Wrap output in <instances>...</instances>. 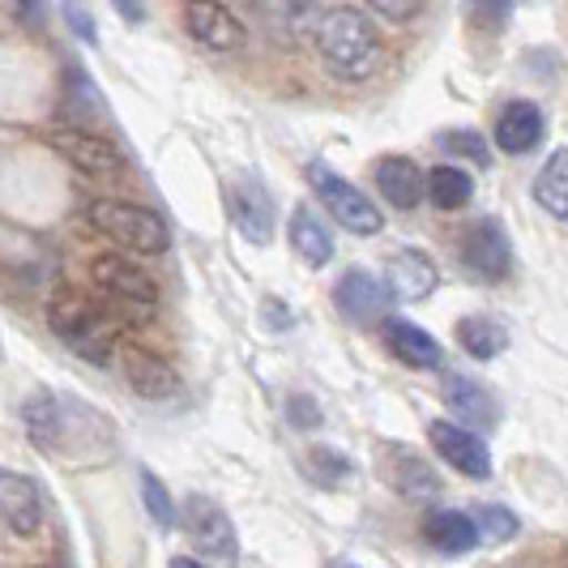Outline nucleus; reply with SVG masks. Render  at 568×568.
Segmentation results:
<instances>
[{"instance_id": "1", "label": "nucleus", "mask_w": 568, "mask_h": 568, "mask_svg": "<svg viewBox=\"0 0 568 568\" xmlns=\"http://www.w3.org/2000/svg\"><path fill=\"white\" fill-rule=\"evenodd\" d=\"M316 52L334 78L364 82L381 69L385 43H381V30L372 27L368 13L338 4V9H325V18L316 22Z\"/></svg>"}, {"instance_id": "2", "label": "nucleus", "mask_w": 568, "mask_h": 568, "mask_svg": "<svg viewBox=\"0 0 568 568\" xmlns=\"http://www.w3.org/2000/svg\"><path fill=\"white\" fill-rule=\"evenodd\" d=\"M48 325H52V334H57L78 359L94 364V368H108V364H112L120 338H115L112 316L103 313L90 295L73 291V286H60L57 295L48 300Z\"/></svg>"}, {"instance_id": "3", "label": "nucleus", "mask_w": 568, "mask_h": 568, "mask_svg": "<svg viewBox=\"0 0 568 568\" xmlns=\"http://www.w3.org/2000/svg\"><path fill=\"white\" fill-rule=\"evenodd\" d=\"M85 219L94 223V231H103L112 244L124 248V256H163L171 248V231L168 223L145 210L138 201H120V197H94L85 205Z\"/></svg>"}, {"instance_id": "4", "label": "nucleus", "mask_w": 568, "mask_h": 568, "mask_svg": "<svg viewBox=\"0 0 568 568\" xmlns=\"http://www.w3.org/2000/svg\"><path fill=\"white\" fill-rule=\"evenodd\" d=\"M308 184H313L316 201L334 214V223L342 231H351V235H381L385 231V214L376 210V201L364 189H355L329 163H308Z\"/></svg>"}, {"instance_id": "5", "label": "nucleus", "mask_w": 568, "mask_h": 568, "mask_svg": "<svg viewBox=\"0 0 568 568\" xmlns=\"http://www.w3.org/2000/svg\"><path fill=\"white\" fill-rule=\"evenodd\" d=\"M184 535L197 551V565L205 568H235L240 565V539H235V521L223 505H214L210 496H189L184 500Z\"/></svg>"}, {"instance_id": "6", "label": "nucleus", "mask_w": 568, "mask_h": 568, "mask_svg": "<svg viewBox=\"0 0 568 568\" xmlns=\"http://www.w3.org/2000/svg\"><path fill=\"white\" fill-rule=\"evenodd\" d=\"M90 278H94V286H99V291L112 300L120 313L150 316L154 308H159V283L145 274L138 261H129L124 253L94 256Z\"/></svg>"}, {"instance_id": "7", "label": "nucleus", "mask_w": 568, "mask_h": 568, "mask_svg": "<svg viewBox=\"0 0 568 568\" xmlns=\"http://www.w3.org/2000/svg\"><path fill=\"white\" fill-rule=\"evenodd\" d=\"M457 253H462V265L479 283H505L513 274V240L496 219H479V223L462 231Z\"/></svg>"}, {"instance_id": "8", "label": "nucleus", "mask_w": 568, "mask_h": 568, "mask_svg": "<svg viewBox=\"0 0 568 568\" xmlns=\"http://www.w3.org/2000/svg\"><path fill=\"white\" fill-rule=\"evenodd\" d=\"M427 436H432V449L440 454V462L454 466L457 475H466V479H491V449H487V440L479 432L454 424V419H432Z\"/></svg>"}, {"instance_id": "9", "label": "nucleus", "mask_w": 568, "mask_h": 568, "mask_svg": "<svg viewBox=\"0 0 568 568\" xmlns=\"http://www.w3.org/2000/svg\"><path fill=\"white\" fill-rule=\"evenodd\" d=\"M48 517V500H43V487L34 484L30 475H18V470H0V526L18 539H30L39 535Z\"/></svg>"}, {"instance_id": "10", "label": "nucleus", "mask_w": 568, "mask_h": 568, "mask_svg": "<svg viewBox=\"0 0 568 568\" xmlns=\"http://www.w3.org/2000/svg\"><path fill=\"white\" fill-rule=\"evenodd\" d=\"M376 470H381L385 487L406 496V500H436L440 496L436 470L415 449H406V445H381L376 449Z\"/></svg>"}, {"instance_id": "11", "label": "nucleus", "mask_w": 568, "mask_h": 568, "mask_svg": "<svg viewBox=\"0 0 568 568\" xmlns=\"http://www.w3.org/2000/svg\"><path fill=\"white\" fill-rule=\"evenodd\" d=\"M184 27L210 52H240L248 43L244 22L231 13L227 4H219V0H189L184 4Z\"/></svg>"}, {"instance_id": "12", "label": "nucleus", "mask_w": 568, "mask_h": 568, "mask_svg": "<svg viewBox=\"0 0 568 568\" xmlns=\"http://www.w3.org/2000/svg\"><path fill=\"white\" fill-rule=\"evenodd\" d=\"M227 214L235 231L248 240V244H270L274 231H278V210L274 197L256 184V180H235L227 189Z\"/></svg>"}, {"instance_id": "13", "label": "nucleus", "mask_w": 568, "mask_h": 568, "mask_svg": "<svg viewBox=\"0 0 568 568\" xmlns=\"http://www.w3.org/2000/svg\"><path fill=\"white\" fill-rule=\"evenodd\" d=\"M120 368H124L129 389L142 402H175L180 389H184L168 359L154 355V351H145V346H124L120 351Z\"/></svg>"}, {"instance_id": "14", "label": "nucleus", "mask_w": 568, "mask_h": 568, "mask_svg": "<svg viewBox=\"0 0 568 568\" xmlns=\"http://www.w3.org/2000/svg\"><path fill=\"white\" fill-rule=\"evenodd\" d=\"M436 286H440V270H436V261L424 248H398L385 261V291H389V300L419 304Z\"/></svg>"}, {"instance_id": "15", "label": "nucleus", "mask_w": 568, "mask_h": 568, "mask_svg": "<svg viewBox=\"0 0 568 568\" xmlns=\"http://www.w3.org/2000/svg\"><path fill=\"white\" fill-rule=\"evenodd\" d=\"M52 150H57L64 163L82 171V175H94V180H108V175H120L124 171V159L112 142L85 133V129H57L52 133Z\"/></svg>"}, {"instance_id": "16", "label": "nucleus", "mask_w": 568, "mask_h": 568, "mask_svg": "<svg viewBox=\"0 0 568 568\" xmlns=\"http://www.w3.org/2000/svg\"><path fill=\"white\" fill-rule=\"evenodd\" d=\"M334 304H338V313L346 321H355V325H372V321H385L389 316V291L385 283L368 274V270H346L338 278V291H334Z\"/></svg>"}, {"instance_id": "17", "label": "nucleus", "mask_w": 568, "mask_h": 568, "mask_svg": "<svg viewBox=\"0 0 568 568\" xmlns=\"http://www.w3.org/2000/svg\"><path fill=\"white\" fill-rule=\"evenodd\" d=\"M440 398L457 415V424L470 427V432H487V427H496V419H500V406L491 398V389L479 385V381H470V376H462V372H445Z\"/></svg>"}, {"instance_id": "18", "label": "nucleus", "mask_w": 568, "mask_h": 568, "mask_svg": "<svg viewBox=\"0 0 568 568\" xmlns=\"http://www.w3.org/2000/svg\"><path fill=\"white\" fill-rule=\"evenodd\" d=\"M542 133H547V120H542L539 103H530V99H513L496 115V145L505 154H530V150H539Z\"/></svg>"}, {"instance_id": "19", "label": "nucleus", "mask_w": 568, "mask_h": 568, "mask_svg": "<svg viewBox=\"0 0 568 568\" xmlns=\"http://www.w3.org/2000/svg\"><path fill=\"white\" fill-rule=\"evenodd\" d=\"M372 184L394 210H415L424 201V171H419L415 159H402V154L381 159L376 171H372Z\"/></svg>"}, {"instance_id": "20", "label": "nucleus", "mask_w": 568, "mask_h": 568, "mask_svg": "<svg viewBox=\"0 0 568 568\" xmlns=\"http://www.w3.org/2000/svg\"><path fill=\"white\" fill-rule=\"evenodd\" d=\"M22 424H27V436L43 449V454H60L64 440H69L64 406H60L48 389H34V394L22 402Z\"/></svg>"}, {"instance_id": "21", "label": "nucleus", "mask_w": 568, "mask_h": 568, "mask_svg": "<svg viewBox=\"0 0 568 568\" xmlns=\"http://www.w3.org/2000/svg\"><path fill=\"white\" fill-rule=\"evenodd\" d=\"M385 342H389V351L398 355L406 368L432 372V368H440V364H445V351H440V342L432 338L427 329H419L415 321L385 316Z\"/></svg>"}, {"instance_id": "22", "label": "nucleus", "mask_w": 568, "mask_h": 568, "mask_svg": "<svg viewBox=\"0 0 568 568\" xmlns=\"http://www.w3.org/2000/svg\"><path fill=\"white\" fill-rule=\"evenodd\" d=\"M424 535H427V542H432L436 551H445V556H466V551H475V547L484 542L479 526H475V517H470L466 509L427 513Z\"/></svg>"}, {"instance_id": "23", "label": "nucleus", "mask_w": 568, "mask_h": 568, "mask_svg": "<svg viewBox=\"0 0 568 568\" xmlns=\"http://www.w3.org/2000/svg\"><path fill=\"white\" fill-rule=\"evenodd\" d=\"M286 235H291V248H295V256L304 265L325 270L334 261V235H329V227L316 219L308 205H295V214L286 219Z\"/></svg>"}, {"instance_id": "24", "label": "nucleus", "mask_w": 568, "mask_h": 568, "mask_svg": "<svg viewBox=\"0 0 568 568\" xmlns=\"http://www.w3.org/2000/svg\"><path fill=\"white\" fill-rule=\"evenodd\" d=\"M424 197H432L436 210H462L475 197V180L462 168H432L424 175Z\"/></svg>"}, {"instance_id": "25", "label": "nucleus", "mask_w": 568, "mask_h": 568, "mask_svg": "<svg viewBox=\"0 0 568 568\" xmlns=\"http://www.w3.org/2000/svg\"><path fill=\"white\" fill-rule=\"evenodd\" d=\"M535 201H539L556 223H565L568 219V159H565V150H551V159L542 163L539 180H535Z\"/></svg>"}, {"instance_id": "26", "label": "nucleus", "mask_w": 568, "mask_h": 568, "mask_svg": "<svg viewBox=\"0 0 568 568\" xmlns=\"http://www.w3.org/2000/svg\"><path fill=\"white\" fill-rule=\"evenodd\" d=\"M457 342H462V351L475 355V359H496V355L509 346V334H505V325L491 321V316H466V321H457Z\"/></svg>"}, {"instance_id": "27", "label": "nucleus", "mask_w": 568, "mask_h": 568, "mask_svg": "<svg viewBox=\"0 0 568 568\" xmlns=\"http://www.w3.org/2000/svg\"><path fill=\"white\" fill-rule=\"evenodd\" d=\"M142 500H145V513H150V521H154V526L171 530V526L180 521L175 500H171V491L163 487V479H159L154 470H142Z\"/></svg>"}, {"instance_id": "28", "label": "nucleus", "mask_w": 568, "mask_h": 568, "mask_svg": "<svg viewBox=\"0 0 568 568\" xmlns=\"http://www.w3.org/2000/svg\"><path fill=\"white\" fill-rule=\"evenodd\" d=\"M308 475L321 487H338L351 479V457L338 454V449H313L308 454Z\"/></svg>"}, {"instance_id": "29", "label": "nucleus", "mask_w": 568, "mask_h": 568, "mask_svg": "<svg viewBox=\"0 0 568 568\" xmlns=\"http://www.w3.org/2000/svg\"><path fill=\"white\" fill-rule=\"evenodd\" d=\"M470 517H475L479 535L491 542L513 539V535H517V513L500 509V505H479V509H470Z\"/></svg>"}, {"instance_id": "30", "label": "nucleus", "mask_w": 568, "mask_h": 568, "mask_svg": "<svg viewBox=\"0 0 568 568\" xmlns=\"http://www.w3.org/2000/svg\"><path fill=\"white\" fill-rule=\"evenodd\" d=\"M440 145H445L449 154H457V159H475L479 168H487V163H491V154H487V142L479 138V133L449 129V133H440Z\"/></svg>"}, {"instance_id": "31", "label": "nucleus", "mask_w": 568, "mask_h": 568, "mask_svg": "<svg viewBox=\"0 0 568 568\" xmlns=\"http://www.w3.org/2000/svg\"><path fill=\"white\" fill-rule=\"evenodd\" d=\"M466 13H470V22L484 30H505L513 13V0H466Z\"/></svg>"}, {"instance_id": "32", "label": "nucleus", "mask_w": 568, "mask_h": 568, "mask_svg": "<svg viewBox=\"0 0 568 568\" xmlns=\"http://www.w3.org/2000/svg\"><path fill=\"white\" fill-rule=\"evenodd\" d=\"M368 9L381 13L385 22H415L419 9H424V0H368Z\"/></svg>"}, {"instance_id": "33", "label": "nucleus", "mask_w": 568, "mask_h": 568, "mask_svg": "<svg viewBox=\"0 0 568 568\" xmlns=\"http://www.w3.org/2000/svg\"><path fill=\"white\" fill-rule=\"evenodd\" d=\"M286 419L295 427H321V406L308 394H295V398L286 402Z\"/></svg>"}, {"instance_id": "34", "label": "nucleus", "mask_w": 568, "mask_h": 568, "mask_svg": "<svg viewBox=\"0 0 568 568\" xmlns=\"http://www.w3.org/2000/svg\"><path fill=\"white\" fill-rule=\"evenodd\" d=\"M64 22L78 30V39H85V43H99V30H94V22L85 18V9L78 4V0H69V4H64Z\"/></svg>"}, {"instance_id": "35", "label": "nucleus", "mask_w": 568, "mask_h": 568, "mask_svg": "<svg viewBox=\"0 0 568 568\" xmlns=\"http://www.w3.org/2000/svg\"><path fill=\"white\" fill-rule=\"evenodd\" d=\"M112 4L124 22H133V27H142L145 22V0H112Z\"/></svg>"}, {"instance_id": "36", "label": "nucleus", "mask_w": 568, "mask_h": 568, "mask_svg": "<svg viewBox=\"0 0 568 568\" xmlns=\"http://www.w3.org/2000/svg\"><path fill=\"white\" fill-rule=\"evenodd\" d=\"M18 4V13L30 18V22H39V13H43V0H13Z\"/></svg>"}, {"instance_id": "37", "label": "nucleus", "mask_w": 568, "mask_h": 568, "mask_svg": "<svg viewBox=\"0 0 568 568\" xmlns=\"http://www.w3.org/2000/svg\"><path fill=\"white\" fill-rule=\"evenodd\" d=\"M168 568H205V565H197V560H193V556H175V560H171Z\"/></svg>"}, {"instance_id": "38", "label": "nucleus", "mask_w": 568, "mask_h": 568, "mask_svg": "<svg viewBox=\"0 0 568 568\" xmlns=\"http://www.w3.org/2000/svg\"><path fill=\"white\" fill-rule=\"evenodd\" d=\"M325 568H359V565H355V560H329Z\"/></svg>"}, {"instance_id": "39", "label": "nucleus", "mask_w": 568, "mask_h": 568, "mask_svg": "<svg viewBox=\"0 0 568 568\" xmlns=\"http://www.w3.org/2000/svg\"><path fill=\"white\" fill-rule=\"evenodd\" d=\"M48 568H69V565H64V560H52V565H48Z\"/></svg>"}]
</instances>
